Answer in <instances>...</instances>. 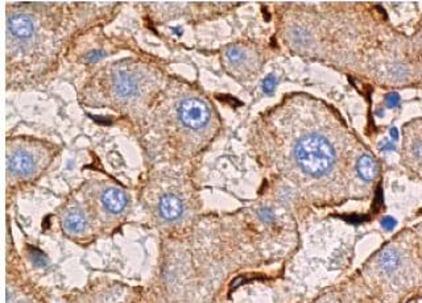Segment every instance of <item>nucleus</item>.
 <instances>
[{
    "label": "nucleus",
    "mask_w": 422,
    "mask_h": 303,
    "mask_svg": "<svg viewBox=\"0 0 422 303\" xmlns=\"http://www.w3.org/2000/svg\"><path fill=\"white\" fill-rule=\"evenodd\" d=\"M391 135H392L393 140H397V138H399V132H397V128L391 129Z\"/></svg>",
    "instance_id": "a211bd4d"
},
{
    "label": "nucleus",
    "mask_w": 422,
    "mask_h": 303,
    "mask_svg": "<svg viewBox=\"0 0 422 303\" xmlns=\"http://www.w3.org/2000/svg\"><path fill=\"white\" fill-rule=\"evenodd\" d=\"M260 216L261 219H264L265 221H270L272 219H273V214H272V211L268 210V208H263V210H260Z\"/></svg>",
    "instance_id": "dca6fc26"
},
{
    "label": "nucleus",
    "mask_w": 422,
    "mask_h": 303,
    "mask_svg": "<svg viewBox=\"0 0 422 303\" xmlns=\"http://www.w3.org/2000/svg\"><path fill=\"white\" fill-rule=\"evenodd\" d=\"M112 89L119 98H131L138 92V81L131 72L119 71L112 79Z\"/></svg>",
    "instance_id": "7ed1b4c3"
},
{
    "label": "nucleus",
    "mask_w": 422,
    "mask_h": 303,
    "mask_svg": "<svg viewBox=\"0 0 422 303\" xmlns=\"http://www.w3.org/2000/svg\"><path fill=\"white\" fill-rule=\"evenodd\" d=\"M400 263V256L399 253L393 249L384 250L379 257V265L381 270H384L385 273H392L399 268Z\"/></svg>",
    "instance_id": "9d476101"
},
{
    "label": "nucleus",
    "mask_w": 422,
    "mask_h": 303,
    "mask_svg": "<svg viewBox=\"0 0 422 303\" xmlns=\"http://www.w3.org/2000/svg\"><path fill=\"white\" fill-rule=\"evenodd\" d=\"M184 204L177 195L166 194L160 201V212L166 220H175L182 215Z\"/></svg>",
    "instance_id": "39448f33"
},
{
    "label": "nucleus",
    "mask_w": 422,
    "mask_h": 303,
    "mask_svg": "<svg viewBox=\"0 0 422 303\" xmlns=\"http://www.w3.org/2000/svg\"><path fill=\"white\" fill-rule=\"evenodd\" d=\"M34 168V158L25 152H17L11 157L10 169L13 174L28 175Z\"/></svg>",
    "instance_id": "423d86ee"
},
{
    "label": "nucleus",
    "mask_w": 422,
    "mask_h": 303,
    "mask_svg": "<svg viewBox=\"0 0 422 303\" xmlns=\"http://www.w3.org/2000/svg\"><path fill=\"white\" fill-rule=\"evenodd\" d=\"M8 26H10L11 32L19 39H29L34 30L32 20L24 15H16V16L11 17Z\"/></svg>",
    "instance_id": "0eeeda50"
},
{
    "label": "nucleus",
    "mask_w": 422,
    "mask_h": 303,
    "mask_svg": "<svg viewBox=\"0 0 422 303\" xmlns=\"http://www.w3.org/2000/svg\"><path fill=\"white\" fill-rule=\"evenodd\" d=\"M227 57L231 62H240L241 59H243L244 54L243 52L237 49V48H232V49H230L227 52Z\"/></svg>",
    "instance_id": "f8f14e48"
},
{
    "label": "nucleus",
    "mask_w": 422,
    "mask_h": 303,
    "mask_svg": "<svg viewBox=\"0 0 422 303\" xmlns=\"http://www.w3.org/2000/svg\"><path fill=\"white\" fill-rule=\"evenodd\" d=\"M30 257H32L33 262L39 265V267H45L46 265V257L40 250L30 249Z\"/></svg>",
    "instance_id": "9b49d317"
},
{
    "label": "nucleus",
    "mask_w": 422,
    "mask_h": 303,
    "mask_svg": "<svg viewBox=\"0 0 422 303\" xmlns=\"http://www.w3.org/2000/svg\"><path fill=\"white\" fill-rule=\"evenodd\" d=\"M102 56H103L102 52H92V53H90L89 56H87V59H89V61H96V59H99Z\"/></svg>",
    "instance_id": "f3484780"
},
{
    "label": "nucleus",
    "mask_w": 422,
    "mask_h": 303,
    "mask_svg": "<svg viewBox=\"0 0 422 303\" xmlns=\"http://www.w3.org/2000/svg\"><path fill=\"white\" fill-rule=\"evenodd\" d=\"M63 225H65V228L69 232L78 234V232H82V231L86 230L87 220H86V217L79 211H70L69 214L65 216Z\"/></svg>",
    "instance_id": "1a4fd4ad"
},
{
    "label": "nucleus",
    "mask_w": 422,
    "mask_h": 303,
    "mask_svg": "<svg viewBox=\"0 0 422 303\" xmlns=\"http://www.w3.org/2000/svg\"><path fill=\"white\" fill-rule=\"evenodd\" d=\"M381 225H382V228H385L386 231H391V230H393V228H395L396 220L393 219V217H389V216L384 217V219L381 220Z\"/></svg>",
    "instance_id": "4468645a"
},
{
    "label": "nucleus",
    "mask_w": 422,
    "mask_h": 303,
    "mask_svg": "<svg viewBox=\"0 0 422 303\" xmlns=\"http://www.w3.org/2000/svg\"><path fill=\"white\" fill-rule=\"evenodd\" d=\"M102 203L104 208L111 214H119L127 206V195L119 188L110 187L103 191L102 194Z\"/></svg>",
    "instance_id": "20e7f679"
},
{
    "label": "nucleus",
    "mask_w": 422,
    "mask_h": 303,
    "mask_svg": "<svg viewBox=\"0 0 422 303\" xmlns=\"http://www.w3.org/2000/svg\"><path fill=\"white\" fill-rule=\"evenodd\" d=\"M180 120L190 129H201L210 120V109L198 99H186L178 107Z\"/></svg>",
    "instance_id": "f03ea898"
},
{
    "label": "nucleus",
    "mask_w": 422,
    "mask_h": 303,
    "mask_svg": "<svg viewBox=\"0 0 422 303\" xmlns=\"http://www.w3.org/2000/svg\"><path fill=\"white\" fill-rule=\"evenodd\" d=\"M417 156H418V157H422V145H419V146H417Z\"/></svg>",
    "instance_id": "6ab92c4d"
},
{
    "label": "nucleus",
    "mask_w": 422,
    "mask_h": 303,
    "mask_svg": "<svg viewBox=\"0 0 422 303\" xmlns=\"http://www.w3.org/2000/svg\"><path fill=\"white\" fill-rule=\"evenodd\" d=\"M386 104L389 105V107H395V105H397L400 103V96L397 95V94H389L388 96H386Z\"/></svg>",
    "instance_id": "2eb2a0df"
},
{
    "label": "nucleus",
    "mask_w": 422,
    "mask_h": 303,
    "mask_svg": "<svg viewBox=\"0 0 422 303\" xmlns=\"http://www.w3.org/2000/svg\"><path fill=\"white\" fill-rule=\"evenodd\" d=\"M358 173L364 181H372L373 178L377 174V164L371 156L363 155L358 160Z\"/></svg>",
    "instance_id": "6e6552de"
},
{
    "label": "nucleus",
    "mask_w": 422,
    "mask_h": 303,
    "mask_svg": "<svg viewBox=\"0 0 422 303\" xmlns=\"http://www.w3.org/2000/svg\"><path fill=\"white\" fill-rule=\"evenodd\" d=\"M274 87H276V78H274L273 75H268L267 78L264 79L263 90L267 92V94H270V92L274 90Z\"/></svg>",
    "instance_id": "ddd939ff"
},
{
    "label": "nucleus",
    "mask_w": 422,
    "mask_h": 303,
    "mask_svg": "<svg viewBox=\"0 0 422 303\" xmlns=\"http://www.w3.org/2000/svg\"><path fill=\"white\" fill-rule=\"evenodd\" d=\"M296 160L306 174L321 177L329 173L335 162V152L321 135H307L296 146Z\"/></svg>",
    "instance_id": "f257e3e1"
}]
</instances>
